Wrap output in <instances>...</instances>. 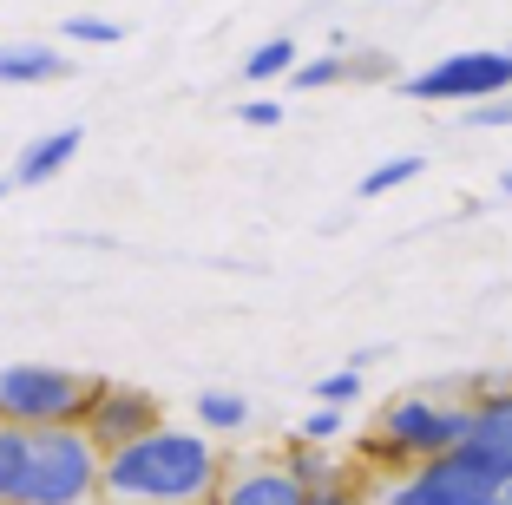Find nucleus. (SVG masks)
<instances>
[{
	"label": "nucleus",
	"instance_id": "f257e3e1",
	"mask_svg": "<svg viewBox=\"0 0 512 505\" xmlns=\"http://www.w3.org/2000/svg\"><path fill=\"white\" fill-rule=\"evenodd\" d=\"M224 479V453L204 427H158L145 440L106 453V499L119 505H211Z\"/></svg>",
	"mask_w": 512,
	"mask_h": 505
},
{
	"label": "nucleus",
	"instance_id": "f03ea898",
	"mask_svg": "<svg viewBox=\"0 0 512 505\" xmlns=\"http://www.w3.org/2000/svg\"><path fill=\"white\" fill-rule=\"evenodd\" d=\"M473 440V407H453V401H427V394H401V401L381 407V427L368 433V460L375 466H394V473H407V466L421 460H440V453H453V446Z\"/></svg>",
	"mask_w": 512,
	"mask_h": 505
},
{
	"label": "nucleus",
	"instance_id": "7ed1b4c3",
	"mask_svg": "<svg viewBox=\"0 0 512 505\" xmlns=\"http://www.w3.org/2000/svg\"><path fill=\"white\" fill-rule=\"evenodd\" d=\"M506 486H512V460L467 440L453 453H440V460L407 466L381 505H493V499H506Z\"/></svg>",
	"mask_w": 512,
	"mask_h": 505
},
{
	"label": "nucleus",
	"instance_id": "20e7f679",
	"mask_svg": "<svg viewBox=\"0 0 512 505\" xmlns=\"http://www.w3.org/2000/svg\"><path fill=\"white\" fill-rule=\"evenodd\" d=\"M106 499V453L86 427H40L27 453L14 505H99Z\"/></svg>",
	"mask_w": 512,
	"mask_h": 505
},
{
	"label": "nucleus",
	"instance_id": "39448f33",
	"mask_svg": "<svg viewBox=\"0 0 512 505\" xmlns=\"http://www.w3.org/2000/svg\"><path fill=\"white\" fill-rule=\"evenodd\" d=\"M106 374H79V368H53V361H14L0 368V414L7 427H79L86 407L99 401Z\"/></svg>",
	"mask_w": 512,
	"mask_h": 505
},
{
	"label": "nucleus",
	"instance_id": "423d86ee",
	"mask_svg": "<svg viewBox=\"0 0 512 505\" xmlns=\"http://www.w3.org/2000/svg\"><path fill=\"white\" fill-rule=\"evenodd\" d=\"M401 92L414 105H480V99H506L512 92V46H480V53H453V60L427 66V73H407Z\"/></svg>",
	"mask_w": 512,
	"mask_h": 505
},
{
	"label": "nucleus",
	"instance_id": "0eeeda50",
	"mask_svg": "<svg viewBox=\"0 0 512 505\" xmlns=\"http://www.w3.org/2000/svg\"><path fill=\"white\" fill-rule=\"evenodd\" d=\"M79 427L92 433V446H99V453H119V446H132V440H145V433L165 427V407H158V394H145V387L106 381Z\"/></svg>",
	"mask_w": 512,
	"mask_h": 505
},
{
	"label": "nucleus",
	"instance_id": "6e6552de",
	"mask_svg": "<svg viewBox=\"0 0 512 505\" xmlns=\"http://www.w3.org/2000/svg\"><path fill=\"white\" fill-rule=\"evenodd\" d=\"M211 505H309V492L283 460H237L224 466Z\"/></svg>",
	"mask_w": 512,
	"mask_h": 505
},
{
	"label": "nucleus",
	"instance_id": "1a4fd4ad",
	"mask_svg": "<svg viewBox=\"0 0 512 505\" xmlns=\"http://www.w3.org/2000/svg\"><path fill=\"white\" fill-rule=\"evenodd\" d=\"M79 145H86V132H79V125H60V132L33 138V145L14 158V184H20V191H33V184H53L66 164L79 158Z\"/></svg>",
	"mask_w": 512,
	"mask_h": 505
},
{
	"label": "nucleus",
	"instance_id": "9d476101",
	"mask_svg": "<svg viewBox=\"0 0 512 505\" xmlns=\"http://www.w3.org/2000/svg\"><path fill=\"white\" fill-rule=\"evenodd\" d=\"M66 73V53L46 40H7L0 46V86H53Z\"/></svg>",
	"mask_w": 512,
	"mask_h": 505
},
{
	"label": "nucleus",
	"instance_id": "9b49d317",
	"mask_svg": "<svg viewBox=\"0 0 512 505\" xmlns=\"http://www.w3.org/2000/svg\"><path fill=\"white\" fill-rule=\"evenodd\" d=\"M283 466H289V473L302 479V492H322V486H342V479H348V473H342V460H335L329 446H316V440H302V433H296V440H289Z\"/></svg>",
	"mask_w": 512,
	"mask_h": 505
},
{
	"label": "nucleus",
	"instance_id": "f8f14e48",
	"mask_svg": "<svg viewBox=\"0 0 512 505\" xmlns=\"http://www.w3.org/2000/svg\"><path fill=\"white\" fill-rule=\"evenodd\" d=\"M473 440L512 460V381H506V387H493L486 401H473Z\"/></svg>",
	"mask_w": 512,
	"mask_h": 505
},
{
	"label": "nucleus",
	"instance_id": "ddd939ff",
	"mask_svg": "<svg viewBox=\"0 0 512 505\" xmlns=\"http://www.w3.org/2000/svg\"><path fill=\"white\" fill-rule=\"evenodd\" d=\"M197 427L204 433H243L250 427V401H243L237 387H204L197 394Z\"/></svg>",
	"mask_w": 512,
	"mask_h": 505
},
{
	"label": "nucleus",
	"instance_id": "4468645a",
	"mask_svg": "<svg viewBox=\"0 0 512 505\" xmlns=\"http://www.w3.org/2000/svg\"><path fill=\"white\" fill-rule=\"evenodd\" d=\"M296 66H302L296 40H289V33H270V40H263L250 60H243V79H250V86H270V79H289Z\"/></svg>",
	"mask_w": 512,
	"mask_h": 505
},
{
	"label": "nucleus",
	"instance_id": "2eb2a0df",
	"mask_svg": "<svg viewBox=\"0 0 512 505\" xmlns=\"http://www.w3.org/2000/svg\"><path fill=\"white\" fill-rule=\"evenodd\" d=\"M421 171H427V158H414V151H401V158H381L375 171L355 184V197H362V204H375V197H388V191H401V184H414Z\"/></svg>",
	"mask_w": 512,
	"mask_h": 505
},
{
	"label": "nucleus",
	"instance_id": "dca6fc26",
	"mask_svg": "<svg viewBox=\"0 0 512 505\" xmlns=\"http://www.w3.org/2000/svg\"><path fill=\"white\" fill-rule=\"evenodd\" d=\"M27 453H33V433H27V427H7V433H0V505H14V499H20Z\"/></svg>",
	"mask_w": 512,
	"mask_h": 505
},
{
	"label": "nucleus",
	"instance_id": "f3484780",
	"mask_svg": "<svg viewBox=\"0 0 512 505\" xmlns=\"http://www.w3.org/2000/svg\"><path fill=\"white\" fill-rule=\"evenodd\" d=\"M342 79H348V53H316V60H302L296 73H289V86L322 92V86H342Z\"/></svg>",
	"mask_w": 512,
	"mask_h": 505
},
{
	"label": "nucleus",
	"instance_id": "a211bd4d",
	"mask_svg": "<svg viewBox=\"0 0 512 505\" xmlns=\"http://www.w3.org/2000/svg\"><path fill=\"white\" fill-rule=\"evenodd\" d=\"M60 33L73 46H119L125 40V27H119V20H106V14H66Z\"/></svg>",
	"mask_w": 512,
	"mask_h": 505
},
{
	"label": "nucleus",
	"instance_id": "6ab92c4d",
	"mask_svg": "<svg viewBox=\"0 0 512 505\" xmlns=\"http://www.w3.org/2000/svg\"><path fill=\"white\" fill-rule=\"evenodd\" d=\"M348 401H362V374L355 368H335L316 381V407H348Z\"/></svg>",
	"mask_w": 512,
	"mask_h": 505
},
{
	"label": "nucleus",
	"instance_id": "aec40b11",
	"mask_svg": "<svg viewBox=\"0 0 512 505\" xmlns=\"http://www.w3.org/2000/svg\"><path fill=\"white\" fill-rule=\"evenodd\" d=\"M302 440H316V446H329V440H342V407H309L302 414Z\"/></svg>",
	"mask_w": 512,
	"mask_h": 505
},
{
	"label": "nucleus",
	"instance_id": "412c9836",
	"mask_svg": "<svg viewBox=\"0 0 512 505\" xmlns=\"http://www.w3.org/2000/svg\"><path fill=\"white\" fill-rule=\"evenodd\" d=\"M237 119L250 125V132H276V125H283V99H243Z\"/></svg>",
	"mask_w": 512,
	"mask_h": 505
},
{
	"label": "nucleus",
	"instance_id": "4be33fe9",
	"mask_svg": "<svg viewBox=\"0 0 512 505\" xmlns=\"http://www.w3.org/2000/svg\"><path fill=\"white\" fill-rule=\"evenodd\" d=\"M467 125H480V132H493V125H512V92H506V99H480V105H467Z\"/></svg>",
	"mask_w": 512,
	"mask_h": 505
},
{
	"label": "nucleus",
	"instance_id": "5701e85b",
	"mask_svg": "<svg viewBox=\"0 0 512 505\" xmlns=\"http://www.w3.org/2000/svg\"><path fill=\"white\" fill-rule=\"evenodd\" d=\"M348 79H394L388 53H348Z\"/></svg>",
	"mask_w": 512,
	"mask_h": 505
},
{
	"label": "nucleus",
	"instance_id": "b1692460",
	"mask_svg": "<svg viewBox=\"0 0 512 505\" xmlns=\"http://www.w3.org/2000/svg\"><path fill=\"white\" fill-rule=\"evenodd\" d=\"M309 505H362V492H355V479H342V486H322V492H309Z\"/></svg>",
	"mask_w": 512,
	"mask_h": 505
},
{
	"label": "nucleus",
	"instance_id": "393cba45",
	"mask_svg": "<svg viewBox=\"0 0 512 505\" xmlns=\"http://www.w3.org/2000/svg\"><path fill=\"white\" fill-rule=\"evenodd\" d=\"M381 355H388V348H355V355H348V368L362 374V368H375V361H381Z\"/></svg>",
	"mask_w": 512,
	"mask_h": 505
},
{
	"label": "nucleus",
	"instance_id": "a878e982",
	"mask_svg": "<svg viewBox=\"0 0 512 505\" xmlns=\"http://www.w3.org/2000/svg\"><path fill=\"white\" fill-rule=\"evenodd\" d=\"M499 197H512V164H506V171H499Z\"/></svg>",
	"mask_w": 512,
	"mask_h": 505
},
{
	"label": "nucleus",
	"instance_id": "bb28decb",
	"mask_svg": "<svg viewBox=\"0 0 512 505\" xmlns=\"http://www.w3.org/2000/svg\"><path fill=\"white\" fill-rule=\"evenodd\" d=\"M7 191H20V184H14V178H0V197H7Z\"/></svg>",
	"mask_w": 512,
	"mask_h": 505
},
{
	"label": "nucleus",
	"instance_id": "cd10ccee",
	"mask_svg": "<svg viewBox=\"0 0 512 505\" xmlns=\"http://www.w3.org/2000/svg\"><path fill=\"white\" fill-rule=\"evenodd\" d=\"M0 433H7V414H0Z\"/></svg>",
	"mask_w": 512,
	"mask_h": 505
},
{
	"label": "nucleus",
	"instance_id": "c85d7f7f",
	"mask_svg": "<svg viewBox=\"0 0 512 505\" xmlns=\"http://www.w3.org/2000/svg\"><path fill=\"white\" fill-rule=\"evenodd\" d=\"M493 505H512V499H493Z\"/></svg>",
	"mask_w": 512,
	"mask_h": 505
}]
</instances>
